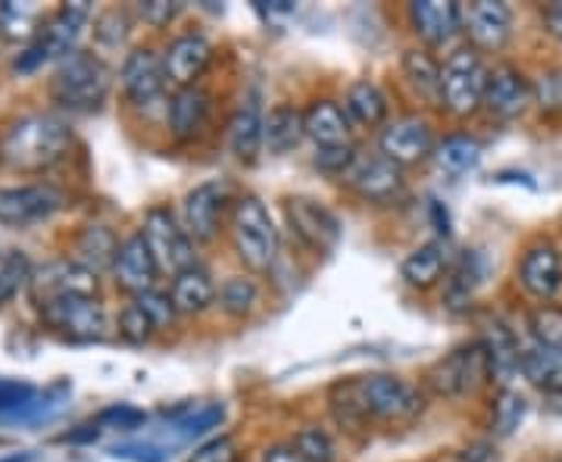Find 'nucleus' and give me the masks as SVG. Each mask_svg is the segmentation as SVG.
Here are the masks:
<instances>
[{"label": "nucleus", "mask_w": 562, "mask_h": 462, "mask_svg": "<svg viewBox=\"0 0 562 462\" xmlns=\"http://www.w3.org/2000/svg\"><path fill=\"white\" fill-rule=\"evenodd\" d=\"M72 128L50 113H25L0 128V162L16 172H44L69 154Z\"/></svg>", "instance_id": "obj_1"}, {"label": "nucleus", "mask_w": 562, "mask_h": 462, "mask_svg": "<svg viewBox=\"0 0 562 462\" xmlns=\"http://www.w3.org/2000/svg\"><path fill=\"white\" fill-rule=\"evenodd\" d=\"M50 91H54V101L69 110H94L110 91V69L101 57L72 50L57 66Z\"/></svg>", "instance_id": "obj_2"}, {"label": "nucleus", "mask_w": 562, "mask_h": 462, "mask_svg": "<svg viewBox=\"0 0 562 462\" xmlns=\"http://www.w3.org/2000/svg\"><path fill=\"white\" fill-rule=\"evenodd\" d=\"M232 232H235L238 257L247 269L254 272L272 269V262L279 257V228L260 198H241L235 203Z\"/></svg>", "instance_id": "obj_3"}, {"label": "nucleus", "mask_w": 562, "mask_h": 462, "mask_svg": "<svg viewBox=\"0 0 562 462\" xmlns=\"http://www.w3.org/2000/svg\"><path fill=\"white\" fill-rule=\"evenodd\" d=\"M347 384H350L366 419L375 416V419H387V422H406L422 413V394L397 375H362Z\"/></svg>", "instance_id": "obj_4"}, {"label": "nucleus", "mask_w": 562, "mask_h": 462, "mask_svg": "<svg viewBox=\"0 0 562 462\" xmlns=\"http://www.w3.org/2000/svg\"><path fill=\"white\" fill-rule=\"evenodd\" d=\"M491 69L472 47H460L441 66V106L453 116H472L484 103Z\"/></svg>", "instance_id": "obj_5"}, {"label": "nucleus", "mask_w": 562, "mask_h": 462, "mask_svg": "<svg viewBox=\"0 0 562 462\" xmlns=\"http://www.w3.org/2000/svg\"><path fill=\"white\" fill-rule=\"evenodd\" d=\"M144 241L150 247V253L157 257V266L160 269H169V272H184V269H191V266H198L194 262V247H191V235H188V228H181L176 216L166 210V206H154V210H147V216H144Z\"/></svg>", "instance_id": "obj_6"}, {"label": "nucleus", "mask_w": 562, "mask_h": 462, "mask_svg": "<svg viewBox=\"0 0 562 462\" xmlns=\"http://www.w3.org/2000/svg\"><path fill=\"white\" fill-rule=\"evenodd\" d=\"M487 375H491L487 350L479 341L469 343V347H457L453 353H447L443 360L435 362L428 372V384L441 397H460V394H472Z\"/></svg>", "instance_id": "obj_7"}, {"label": "nucleus", "mask_w": 562, "mask_h": 462, "mask_svg": "<svg viewBox=\"0 0 562 462\" xmlns=\"http://www.w3.org/2000/svg\"><path fill=\"white\" fill-rule=\"evenodd\" d=\"M63 206H66V194L54 184L0 188V225H10V228H29V225L47 222Z\"/></svg>", "instance_id": "obj_8"}, {"label": "nucleus", "mask_w": 562, "mask_h": 462, "mask_svg": "<svg viewBox=\"0 0 562 462\" xmlns=\"http://www.w3.org/2000/svg\"><path fill=\"white\" fill-rule=\"evenodd\" d=\"M29 291H32V301L38 303L41 309L47 303L66 301V297H94L98 279H94V272H88L76 260H54L44 262L41 269L32 272Z\"/></svg>", "instance_id": "obj_9"}, {"label": "nucleus", "mask_w": 562, "mask_h": 462, "mask_svg": "<svg viewBox=\"0 0 562 462\" xmlns=\"http://www.w3.org/2000/svg\"><path fill=\"white\" fill-rule=\"evenodd\" d=\"M44 322L72 341H98L106 331V316L94 297H66V301L41 306Z\"/></svg>", "instance_id": "obj_10"}, {"label": "nucleus", "mask_w": 562, "mask_h": 462, "mask_svg": "<svg viewBox=\"0 0 562 462\" xmlns=\"http://www.w3.org/2000/svg\"><path fill=\"white\" fill-rule=\"evenodd\" d=\"M284 216H288V225L294 228V235L306 247L319 250V253L331 250L335 244L341 241L338 216L328 206H322L319 201H313V198H291L284 203Z\"/></svg>", "instance_id": "obj_11"}, {"label": "nucleus", "mask_w": 562, "mask_h": 462, "mask_svg": "<svg viewBox=\"0 0 562 462\" xmlns=\"http://www.w3.org/2000/svg\"><path fill=\"white\" fill-rule=\"evenodd\" d=\"M232 198L228 181H203L184 198V225L194 241H213L220 232L225 203Z\"/></svg>", "instance_id": "obj_12"}, {"label": "nucleus", "mask_w": 562, "mask_h": 462, "mask_svg": "<svg viewBox=\"0 0 562 462\" xmlns=\"http://www.w3.org/2000/svg\"><path fill=\"white\" fill-rule=\"evenodd\" d=\"M382 157L397 166H413V162L435 157V135L431 125L419 116H406L387 125L382 132Z\"/></svg>", "instance_id": "obj_13"}, {"label": "nucleus", "mask_w": 562, "mask_h": 462, "mask_svg": "<svg viewBox=\"0 0 562 462\" xmlns=\"http://www.w3.org/2000/svg\"><path fill=\"white\" fill-rule=\"evenodd\" d=\"M120 79L128 101L135 106H150L154 101H160L162 88H166V69H162V60L154 50L138 47L122 63Z\"/></svg>", "instance_id": "obj_14"}, {"label": "nucleus", "mask_w": 562, "mask_h": 462, "mask_svg": "<svg viewBox=\"0 0 562 462\" xmlns=\"http://www.w3.org/2000/svg\"><path fill=\"white\" fill-rule=\"evenodd\" d=\"M347 181L360 198L375 203L394 201L403 191L401 166L382 157V154L379 157H362V160L353 162L350 172H347Z\"/></svg>", "instance_id": "obj_15"}, {"label": "nucleus", "mask_w": 562, "mask_h": 462, "mask_svg": "<svg viewBox=\"0 0 562 462\" xmlns=\"http://www.w3.org/2000/svg\"><path fill=\"white\" fill-rule=\"evenodd\" d=\"M462 29L482 50H501L513 32V16L509 7L501 0H475L462 13Z\"/></svg>", "instance_id": "obj_16"}, {"label": "nucleus", "mask_w": 562, "mask_h": 462, "mask_svg": "<svg viewBox=\"0 0 562 462\" xmlns=\"http://www.w3.org/2000/svg\"><path fill=\"white\" fill-rule=\"evenodd\" d=\"M113 272H116V284H120L122 291H128V294H135V297L154 291L160 266H157V257L150 253V247H147L140 232L122 241Z\"/></svg>", "instance_id": "obj_17"}, {"label": "nucleus", "mask_w": 562, "mask_h": 462, "mask_svg": "<svg viewBox=\"0 0 562 462\" xmlns=\"http://www.w3.org/2000/svg\"><path fill=\"white\" fill-rule=\"evenodd\" d=\"M210 57H213V44L203 35H179L166 47L162 57L166 81H172L176 88H194V81L210 66Z\"/></svg>", "instance_id": "obj_18"}, {"label": "nucleus", "mask_w": 562, "mask_h": 462, "mask_svg": "<svg viewBox=\"0 0 562 462\" xmlns=\"http://www.w3.org/2000/svg\"><path fill=\"white\" fill-rule=\"evenodd\" d=\"M409 20H413V29L425 44L441 47L460 32L462 10L453 0H419L409 7Z\"/></svg>", "instance_id": "obj_19"}, {"label": "nucleus", "mask_w": 562, "mask_h": 462, "mask_svg": "<svg viewBox=\"0 0 562 462\" xmlns=\"http://www.w3.org/2000/svg\"><path fill=\"white\" fill-rule=\"evenodd\" d=\"M519 282L538 301L557 297V291L562 288V257L557 253V247H550V244L531 247L519 266Z\"/></svg>", "instance_id": "obj_20"}, {"label": "nucleus", "mask_w": 562, "mask_h": 462, "mask_svg": "<svg viewBox=\"0 0 562 462\" xmlns=\"http://www.w3.org/2000/svg\"><path fill=\"white\" fill-rule=\"evenodd\" d=\"M91 16V3L88 0H72V3H63L60 10L54 13V20L41 29L38 47L44 50L47 60L54 57H69L72 54V44L79 38L81 25Z\"/></svg>", "instance_id": "obj_21"}, {"label": "nucleus", "mask_w": 562, "mask_h": 462, "mask_svg": "<svg viewBox=\"0 0 562 462\" xmlns=\"http://www.w3.org/2000/svg\"><path fill=\"white\" fill-rule=\"evenodd\" d=\"M228 144L232 154L241 162H254L260 157L262 144H266V120H262V106L257 94H247L235 116L228 122Z\"/></svg>", "instance_id": "obj_22"}, {"label": "nucleus", "mask_w": 562, "mask_h": 462, "mask_svg": "<svg viewBox=\"0 0 562 462\" xmlns=\"http://www.w3.org/2000/svg\"><path fill=\"white\" fill-rule=\"evenodd\" d=\"M525 103H528V84H525L522 76L513 66L491 69L487 88H484V106L501 120H513L522 113Z\"/></svg>", "instance_id": "obj_23"}, {"label": "nucleus", "mask_w": 562, "mask_h": 462, "mask_svg": "<svg viewBox=\"0 0 562 462\" xmlns=\"http://www.w3.org/2000/svg\"><path fill=\"white\" fill-rule=\"evenodd\" d=\"M120 247L122 244L113 235V228H106V225H85L79 232V238H76V262L98 275L103 269L116 266Z\"/></svg>", "instance_id": "obj_24"}, {"label": "nucleus", "mask_w": 562, "mask_h": 462, "mask_svg": "<svg viewBox=\"0 0 562 462\" xmlns=\"http://www.w3.org/2000/svg\"><path fill=\"white\" fill-rule=\"evenodd\" d=\"M169 301L176 306V313H184V316H198L203 313L210 303L216 301V284L210 279V272L201 269V266H191L176 275L172 282V291H169Z\"/></svg>", "instance_id": "obj_25"}, {"label": "nucleus", "mask_w": 562, "mask_h": 462, "mask_svg": "<svg viewBox=\"0 0 562 462\" xmlns=\"http://www.w3.org/2000/svg\"><path fill=\"white\" fill-rule=\"evenodd\" d=\"M303 128L306 138L319 144V147H338L350 144V122L344 116V110L331 101H316L303 113Z\"/></svg>", "instance_id": "obj_26"}, {"label": "nucleus", "mask_w": 562, "mask_h": 462, "mask_svg": "<svg viewBox=\"0 0 562 462\" xmlns=\"http://www.w3.org/2000/svg\"><path fill=\"white\" fill-rule=\"evenodd\" d=\"M206 113H210V98L206 91H201L198 84L194 88H179L169 101V128L172 135L188 142L194 138L206 122Z\"/></svg>", "instance_id": "obj_27"}, {"label": "nucleus", "mask_w": 562, "mask_h": 462, "mask_svg": "<svg viewBox=\"0 0 562 462\" xmlns=\"http://www.w3.org/2000/svg\"><path fill=\"white\" fill-rule=\"evenodd\" d=\"M522 375L543 394H562V347H528L522 353Z\"/></svg>", "instance_id": "obj_28"}, {"label": "nucleus", "mask_w": 562, "mask_h": 462, "mask_svg": "<svg viewBox=\"0 0 562 462\" xmlns=\"http://www.w3.org/2000/svg\"><path fill=\"white\" fill-rule=\"evenodd\" d=\"M484 350H487V365H491V379L497 384H509L516 375V369H522V353L516 338L503 328V325H491L487 338H484Z\"/></svg>", "instance_id": "obj_29"}, {"label": "nucleus", "mask_w": 562, "mask_h": 462, "mask_svg": "<svg viewBox=\"0 0 562 462\" xmlns=\"http://www.w3.org/2000/svg\"><path fill=\"white\" fill-rule=\"evenodd\" d=\"M306 128H303V113L294 110L291 103H279L269 110L266 116V144L272 154H288L303 142Z\"/></svg>", "instance_id": "obj_30"}, {"label": "nucleus", "mask_w": 562, "mask_h": 462, "mask_svg": "<svg viewBox=\"0 0 562 462\" xmlns=\"http://www.w3.org/2000/svg\"><path fill=\"white\" fill-rule=\"evenodd\" d=\"M344 106H347L350 120L360 122L366 128L382 125L384 116H387V98H384L382 88L369 79L353 81V84L347 88V101H344Z\"/></svg>", "instance_id": "obj_31"}, {"label": "nucleus", "mask_w": 562, "mask_h": 462, "mask_svg": "<svg viewBox=\"0 0 562 462\" xmlns=\"http://www.w3.org/2000/svg\"><path fill=\"white\" fill-rule=\"evenodd\" d=\"M479 160H482V144L469 135H450L435 147V166L450 179H460L465 172H472Z\"/></svg>", "instance_id": "obj_32"}, {"label": "nucleus", "mask_w": 562, "mask_h": 462, "mask_svg": "<svg viewBox=\"0 0 562 462\" xmlns=\"http://www.w3.org/2000/svg\"><path fill=\"white\" fill-rule=\"evenodd\" d=\"M443 269H447V247H443V241H431L419 247V250H413L401 266L403 279L413 284V288H431V284H438Z\"/></svg>", "instance_id": "obj_33"}, {"label": "nucleus", "mask_w": 562, "mask_h": 462, "mask_svg": "<svg viewBox=\"0 0 562 462\" xmlns=\"http://www.w3.org/2000/svg\"><path fill=\"white\" fill-rule=\"evenodd\" d=\"M403 76L416 88L425 101L441 103V66L422 50H406L403 54Z\"/></svg>", "instance_id": "obj_34"}, {"label": "nucleus", "mask_w": 562, "mask_h": 462, "mask_svg": "<svg viewBox=\"0 0 562 462\" xmlns=\"http://www.w3.org/2000/svg\"><path fill=\"white\" fill-rule=\"evenodd\" d=\"M32 282V262L22 250H0V303L13 301Z\"/></svg>", "instance_id": "obj_35"}, {"label": "nucleus", "mask_w": 562, "mask_h": 462, "mask_svg": "<svg viewBox=\"0 0 562 462\" xmlns=\"http://www.w3.org/2000/svg\"><path fill=\"white\" fill-rule=\"evenodd\" d=\"M525 419V401L522 394H516V391H509V387H503L501 394H497V401H494V409H491V431L497 435V438H509Z\"/></svg>", "instance_id": "obj_36"}, {"label": "nucleus", "mask_w": 562, "mask_h": 462, "mask_svg": "<svg viewBox=\"0 0 562 462\" xmlns=\"http://www.w3.org/2000/svg\"><path fill=\"white\" fill-rule=\"evenodd\" d=\"M220 303L228 316H247L254 309V303H257V284L244 279V275H232V279L222 282Z\"/></svg>", "instance_id": "obj_37"}, {"label": "nucleus", "mask_w": 562, "mask_h": 462, "mask_svg": "<svg viewBox=\"0 0 562 462\" xmlns=\"http://www.w3.org/2000/svg\"><path fill=\"white\" fill-rule=\"evenodd\" d=\"M41 22V10L35 3H0V25L10 38H29Z\"/></svg>", "instance_id": "obj_38"}, {"label": "nucleus", "mask_w": 562, "mask_h": 462, "mask_svg": "<svg viewBox=\"0 0 562 462\" xmlns=\"http://www.w3.org/2000/svg\"><path fill=\"white\" fill-rule=\"evenodd\" d=\"M528 328L547 347H562V309L557 306H541L528 316Z\"/></svg>", "instance_id": "obj_39"}, {"label": "nucleus", "mask_w": 562, "mask_h": 462, "mask_svg": "<svg viewBox=\"0 0 562 462\" xmlns=\"http://www.w3.org/2000/svg\"><path fill=\"white\" fill-rule=\"evenodd\" d=\"M294 450L301 453L303 462H331L335 460V443L319 428H303L294 438Z\"/></svg>", "instance_id": "obj_40"}, {"label": "nucleus", "mask_w": 562, "mask_h": 462, "mask_svg": "<svg viewBox=\"0 0 562 462\" xmlns=\"http://www.w3.org/2000/svg\"><path fill=\"white\" fill-rule=\"evenodd\" d=\"M154 331H157V325H154V319L140 309L138 303H128L120 313V335L128 343L150 341Z\"/></svg>", "instance_id": "obj_41"}, {"label": "nucleus", "mask_w": 562, "mask_h": 462, "mask_svg": "<svg viewBox=\"0 0 562 462\" xmlns=\"http://www.w3.org/2000/svg\"><path fill=\"white\" fill-rule=\"evenodd\" d=\"M357 162V150L353 144H338V147H319L316 150V166L328 176H341L350 172V166Z\"/></svg>", "instance_id": "obj_42"}, {"label": "nucleus", "mask_w": 562, "mask_h": 462, "mask_svg": "<svg viewBox=\"0 0 562 462\" xmlns=\"http://www.w3.org/2000/svg\"><path fill=\"white\" fill-rule=\"evenodd\" d=\"M535 101L547 113H562V69H550L535 81Z\"/></svg>", "instance_id": "obj_43"}, {"label": "nucleus", "mask_w": 562, "mask_h": 462, "mask_svg": "<svg viewBox=\"0 0 562 462\" xmlns=\"http://www.w3.org/2000/svg\"><path fill=\"white\" fill-rule=\"evenodd\" d=\"M135 303H138L140 309L154 319V325L157 328H162V325H169V322L176 319V306H172V301H169V294H160V291H147V294H138L135 297Z\"/></svg>", "instance_id": "obj_44"}, {"label": "nucleus", "mask_w": 562, "mask_h": 462, "mask_svg": "<svg viewBox=\"0 0 562 462\" xmlns=\"http://www.w3.org/2000/svg\"><path fill=\"white\" fill-rule=\"evenodd\" d=\"M101 422L122 428V431H132V428H138L144 422V413L135 409V406H128V403H122V406H113V409H103Z\"/></svg>", "instance_id": "obj_45"}, {"label": "nucleus", "mask_w": 562, "mask_h": 462, "mask_svg": "<svg viewBox=\"0 0 562 462\" xmlns=\"http://www.w3.org/2000/svg\"><path fill=\"white\" fill-rule=\"evenodd\" d=\"M222 406H206V409H198L191 419H184V422L179 425L181 435H188V438H194V435H203L206 428H213L216 422H222Z\"/></svg>", "instance_id": "obj_46"}, {"label": "nucleus", "mask_w": 562, "mask_h": 462, "mask_svg": "<svg viewBox=\"0 0 562 462\" xmlns=\"http://www.w3.org/2000/svg\"><path fill=\"white\" fill-rule=\"evenodd\" d=\"M235 460V447L228 438H216V441L203 443L201 450L191 457V462H232Z\"/></svg>", "instance_id": "obj_47"}, {"label": "nucleus", "mask_w": 562, "mask_h": 462, "mask_svg": "<svg viewBox=\"0 0 562 462\" xmlns=\"http://www.w3.org/2000/svg\"><path fill=\"white\" fill-rule=\"evenodd\" d=\"M179 10L181 3H169V0H147V3H140V16L150 25H166Z\"/></svg>", "instance_id": "obj_48"}, {"label": "nucleus", "mask_w": 562, "mask_h": 462, "mask_svg": "<svg viewBox=\"0 0 562 462\" xmlns=\"http://www.w3.org/2000/svg\"><path fill=\"white\" fill-rule=\"evenodd\" d=\"M257 10H260L266 22H284L288 16H294V3L291 0H272V3H257Z\"/></svg>", "instance_id": "obj_49"}, {"label": "nucleus", "mask_w": 562, "mask_h": 462, "mask_svg": "<svg viewBox=\"0 0 562 462\" xmlns=\"http://www.w3.org/2000/svg\"><path fill=\"white\" fill-rule=\"evenodd\" d=\"M460 462H501V457H497V450H494L491 443L479 441L472 443L469 450H462Z\"/></svg>", "instance_id": "obj_50"}, {"label": "nucleus", "mask_w": 562, "mask_h": 462, "mask_svg": "<svg viewBox=\"0 0 562 462\" xmlns=\"http://www.w3.org/2000/svg\"><path fill=\"white\" fill-rule=\"evenodd\" d=\"M543 25H547V32H550L553 38L562 41V0L550 3V7L543 10Z\"/></svg>", "instance_id": "obj_51"}, {"label": "nucleus", "mask_w": 562, "mask_h": 462, "mask_svg": "<svg viewBox=\"0 0 562 462\" xmlns=\"http://www.w3.org/2000/svg\"><path fill=\"white\" fill-rule=\"evenodd\" d=\"M262 462H303L301 453L294 450V443L291 447H272V450H266V457H262Z\"/></svg>", "instance_id": "obj_52"}, {"label": "nucleus", "mask_w": 562, "mask_h": 462, "mask_svg": "<svg viewBox=\"0 0 562 462\" xmlns=\"http://www.w3.org/2000/svg\"><path fill=\"white\" fill-rule=\"evenodd\" d=\"M3 462H29V457H10V460H3Z\"/></svg>", "instance_id": "obj_53"}, {"label": "nucleus", "mask_w": 562, "mask_h": 462, "mask_svg": "<svg viewBox=\"0 0 562 462\" xmlns=\"http://www.w3.org/2000/svg\"><path fill=\"white\" fill-rule=\"evenodd\" d=\"M438 462H460V457H453V460H438Z\"/></svg>", "instance_id": "obj_54"}, {"label": "nucleus", "mask_w": 562, "mask_h": 462, "mask_svg": "<svg viewBox=\"0 0 562 462\" xmlns=\"http://www.w3.org/2000/svg\"><path fill=\"white\" fill-rule=\"evenodd\" d=\"M557 462H562V457H560V460H557Z\"/></svg>", "instance_id": "obj_55"}]
</instances>
